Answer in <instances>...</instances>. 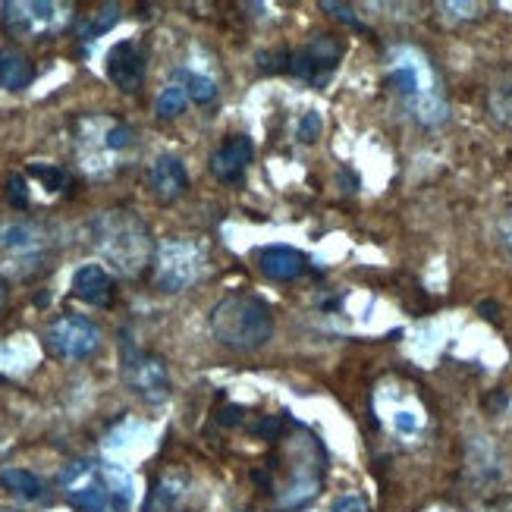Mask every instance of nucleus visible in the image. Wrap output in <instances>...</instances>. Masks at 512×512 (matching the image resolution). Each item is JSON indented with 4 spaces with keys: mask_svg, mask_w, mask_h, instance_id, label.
Returning a JSON list of instances; mask_svg holds the SVG:
<instances>
[{
    "mask_svg": "<svg viewBox=\"0 0 512 512\" xmlns=\"http://www.w3.org/2000/svg\"><path fill=\"white\" fill-rule=\"evenodd\" d=\"M494 512H512V509H494Z\"/></svg>",
    "mask_w": 512,
    "mask_h": 512,
    "instance_id": "31",
    "label": "nucleus"
},
{
    "mask_svg": "<svg viewBox=\"0 0 512 512\" xmlns=\"http://www.w3.org/2000/svg\"><path fill=\"white\" fill-rule=\"evenodd\" d=\"M92 242L104 261H110L120 274L136 277L151 261V233L136 211H104L92 224Z\"/></svg>",
    "mask_w": 512,
    "mask_h": 512,
    "instance_id": "2",
    "label": "nucleus"
},
{
    "mask_svg": "<svg viewBox=\"0 0 512 512\" xmlns=\"http://www.w3.org/2000/svg\"><path fill=\"white\" fill-rule=\"evenodd\" d=\"M189 104V92L180 85V82H170L164 92L158 95V117H164V120H170V117H176V114H183V107Z\"/></svg>",
    "mask_w": 512,
    "mask_h": 512,
    "instance_id": "20",
    "label": "nucleus"
},
{
    "mask_svg": "<svg viewBox=\"0 0 512 512\" xmlns=\"http://www.w3.org/2000/svg\"><path fill=\"white\" fill-rule=\"evenodd\" d=\"M148 186L154 192V198L164 205L176 202V198H183V192L189 189V173L183 167L180 158H173V154H161L158 161L151 164L148 170Z\"/></svg>",
    "mask_w": 512,
    "mask_h": 512,
    "instance_id": "11",
    "label": "nucleus"
},
{
    "mask_svg": "<svg viewBox=\"0 0 512 512\" xmlns=\"http://www.w3.org/2000/svg\"><path fill=\"white\" fill-rule=\"evenodd\" d=\"M261 271L271 280H299L308 271V258L299 249L271 246L261 249Z\"/></svg>",
    "mask_w": 512,
    "mask_h": 512,
    "instance_id": "15",
    "label": "nucleus"
},
{
    "mask_svg": "<svg viewBox=\"0 0 512 512\" xmlns=\"http://www.w3.org/2000/svg\"><path fill=\"white\" fill-rule=\"evenodd\" d=\"M252 158H255L252 139L249 136H230L211 154V173L224 183H236V180H242V173H246Z\"/></svg>",
    "mask_w": 512,
    "mask_h": 512,
    "instance_id": "12",
    "label": "nucleus"
},
{
    "mask_svg": "<svg viewBox=\"0 0 512 512\" xmlns=\"http://www.w3.org/2000/svg\"><path fill=\"white\" fill-rule=\"evenodd\" d=\"M211 333L217 343L236 352H255L261 349L274 333V315L261 299L255 296H227L211 311Z\"/></svg>",
    "mask_w": 512,
    "mask_h": 512,
    "instance_id": "4",
    "label": "nucleus"
},
{
    "mask_svg": "<svg viewBox=\"0 0 512 512\" xmlns=\"http://www.w3.org/2000/svg\"><path fill=\"white\" fill-rule=\"evenodd\" d=\"M7 198H10L13 208H26L29 205V189H26V180H22V176L13 173L7 180Z\"/></svg>",
    "mask_w": 512,
    "mask_h": 512,
    "instance_id": "24",
    "label": "nucleus"
},
{
    "mask_svg": "<svg viewBox=\"0 0 512 512\" xmlns=\"http://www.w3.org/2000/svg\"><path fill=\"white\" fill-rule=\"evenodd\" d=\"M186 497V478L183 475H167L151 487L142 512H176L180 500Z\"/></svg>",
    "mask_w": 512,
    "mask_h": 512,
    "instance_id": "16",
    "label": "nucleus"
},
{
    "mask_svg": "<svg viewBox=\"0 0 512 512\" xmlns=\"http://www.w3.org/2000/svg\"><path fill=\"white\" fill-rule=\"evenodd\" d=\"M333 512H368V503L359 494H346V497H340L337 503H333Z\"/></svg>",
    "mask_w": 512,
    "mask_h": 512,
    "instance_id": "26",
    "label": "nucleus"
},
{
    "mask_svg": "<svg viewBox=\"0 0 512 512\" xmlns=\"http://www.w3.org/2000/svg\"><path fill=\"white\" fill-rule=\"evenodd\" d=\"M7 302H10V286H7V280L0 277V311L7 308Z\"/></svg>",
    "mask_w": 512,
    "mask_h": 512,
    "instance_id": "30",
    "label": "nucleus"
},
{
    "mask_svg": "<svg viewBox=\"0 0 512 512\" xmlns=\"http://www.w3.org/2000/svg\"><path fill=\"white\" fill-rule=\"evenodd\" d=\"M318 132H321V117L315 114V110H308V114L302 117V123H299V139L308 145V142L318 139Z\"/></svg>",
    "mask_w": 512,
    "mask_h": 512,
    "instance_id": "25",
    "label": "nucleus"
},
{
    "mask_svg": "<svg viewBox=\"0 0 512 512\" xmlns=\"http://www.w3.org/2000/svg\"><path fill=\"white\" fill-rule=\"evenodd\" d=\"M48 246V236L38 224H29V220H19V224H7L0 230V249H4L10 258H38Z\"/></svg>",
    "mask_w": 512,
    "mask_h": 512,
    "instance_id": "13",
    "label": "nucleus"
},
{
    "mask_svg": "<svg viewBox=\"0 0 512 512\" xmlns=\"http://www.w3.org/2000/svg\"><path fill=\"white\" fill-rule=\"evenodd\" d=\"M500 239H503V246L509 249V255H512V208L503 214V220H500Z\"/></svg>",
    "mask_w": 512,
    "mask_h": 512,
    "instance_id": "29",
    "label": "nucleus"
},
{
    "mask_svg": "<svg viewBox=\"0 0 512 512\" xmlns=\"http://www.w3.org/2000/svg\"><path fill=\"white\" fill-rule=\"evenodd\" d=\"M324 10H330L337 19H343V22H349V26H359V19H355V13H352V7H346V4H330V0H324L321 4Z\"/></svg>",
    "mask_w": 512,
    "mask_h": 512,
    "instance_id": "27",
    "label": "nucleus"
},
{
    "mask_svg": "<svg viewBox=\"0 0 512 512\" xmlns=\"http://www.w3.org/2000/svg\"><path fill=\"white\" fill-rule=\"evenodd\" d=\"M32 79H35V66L29 63L26 54H19V51L0 54V88L19 92V88H29Z\"/></svg>",
    "mask_w": 512,
    "mask_h": 512,
    "instance_id": "17",
    "label": "nucleus"
},
{
    "mask_svg": "<svg viewBox=\"0 0 512 512\" xmlns=\"http://www.w3.org/2000/svg\"><path fill=\"white\" fill-rule=\"evenodd\" d=\"M60 487L66 500L79 512H129L132 478L120 465L82 459L63 472Z\"/></svg>",
    "mask_w": 512,
    "mask_h": 512,
    "instance_id": "1",
    "label": "nucleus"
},
{
    "mask_svg": "<svg viewBox=\"0 0 512 512\" xmlns=\"http://www.w3.org/2000/svg\"><path fill=\"white\" fill-rule=\"evenodd\" d=\"M0 487H7L10 494L22 500H41L44 497V481L26 469H4L0 472Z\"/></svg>",
    "mask_w": 512,
    "mask_h": 512,
    "instance_id": "18",
    "label": "nucleus"
},
{
    "mask_svg": "<svg viewBox=\"0 0 512 512\" xmlns=\"http://www.w3.org/2000/svg\"><path fill=\"white\" fill-rule=\"evenodd\" d=\"M117 19H120V7L117 4H107L95 13V19H88L85 26H82V38H98L104 35L110 26H117Z\"/></svg>",
    "mask_w": 512,
    "mask_h": 512,
    "instance_id": "22",
    "label": "nucleus"
},
{
    "mask_svg": "<svg viewBox=\"0 0 512 512\" xmlns=\"http://www.w3.org/2000/svg\"><path fill=\"white\" fill-rule=\"evenodd\" d=\"M145 51L139 48L136 41H120L117 48H110L107 54V79L114 82L120 92L132 95L139 92L142 82H145Z\"/></svg>",
    "mask_w": 512,
    "mask_h": 512,
    "instance_id": "10",
    "label": "nucleus"
},
{
    "mask_svg": "<svg viewBox=\"0 0 512 512\" xmlns=\"http://www.w3.org/2000/svg\"><path fill=\"white\" fill-rule=\"evenodd\" d=\"M340 57H343V44L333 35H318V38H311L302 51L293 54L289 70H293L299 79H308V82L321 85L333 70H337Z\"/></svg>",
    "mask_w": 512,
    "mask_h": 512,
    "instance_id": "9",
    "label": "nucleus"
},
{
    "mask_svg": "<svg viewBox=\"0 0 512 512\" xmlns=\"http://www.w3.org/2000/svg\"><path fill=\"white\" fill-rule=\"evenodd\" d=\"M176 82H180L186 92H189V101H198V104H208L217 95V82L211 76H205V73L180 70V73H176Z\"/></svg>",
    "mask_w": 512,
    "mask_h": 512,
    "instance_id": "19",
    "label": "nucleus"
},
{
    "mask_svg": "<svg viewBox=\"0 0 512 512\" xmlns=\"http://www.w3.org/2000/svg\"><path fill=\"white\" fill-rule=\"evenodd\" d=\"M390 82L418 123L434 126L447 117V98H443L440 82L431 70L428 57L421 51L396 48L390 57Z\"/></svg>",
    "mask_w": 512,
    "mask_h": 512,
    "instance_id": "3",
    "label": "nucleus"
},
{
    "mask_svg": "<svg viewBox=\"0 0 512 512\" xmlns=\"http://www.w3.org/2000/svg\"><path fill=\"white\" fill-rule=\"evenodd\" d=\"M280 418H264L261 425H255V434H261V437H271V440H277L280 437Z\"/></svg>",
    "mask_w": 512,
    "mask_h": 512,
    "instance_id": "28",
    "label": "nucleus"
},
{
    "mask_svg": "<svg viewBox=\"0 0 512 512\" xmlns=\"http://www.w3.org/2000/svg\"><path fill=\"white\" fill-rule=\"evenodd\" d=\"M73 22L70 4H48V0H16L4 4V26L19 38H48Z\"/></svg>",
    "mask_w": 512,
    "mask_h": 512,
    "instance_id": "6",
    "label": "nucleus"
},
{
    "mask_svg": "<svg viewBox=\"0 0 512 512\" xmlns=\"http://www.w3.org/2000/svg\"><path fill=\"white\" fill-rule=\"evenodd\" d=\"M123 381L129 384L132 393L142 396L151 406L164 403L170 396V374L164 359L139 349L132 340H123Z\"/></svg>",
    "mask_w": 512,
    "mask_h": 512,
    "instance_id": "7",
    "label": "nucleus"
},
{
    "mask_svg": "<svg viewBox=\"0 0 512 512\" xmlns=\"http://www.w3.org/2000/svg\"><path fill=\"white\" fill-rule=\"evenodd\" d=\"M491 114L497 123L512 129V79H503L491 88Z\"/></svg>",
    "mask_w": 512,
    "mask_h": 512,
    "instance_id": "21",
    "label": "nucleus"
},
{
    "mask_svg": "<svg viewBox=\"0 0 512 512\" xmlns=\"http://www.w3.org/2000/svg\"><path fill=\"white\" fill-rule=\"evenodd\" d=\"M44 340H48V349L57 359L79 362V359H88V355L101 346V330L95 321H88L82 315H66L48 327Z\"/></svg>",
    "mask_w": 512,
    "mask_h": 512,
    "instance_id": "8",
    "label": "nucleus"
},
{
    "mask_svg": "<svg viewBox=\"0 0 512 512\" xmlns=\"http://www.w3.org/2000/svg\"><path fill=\"white\" fill-rule=\"evenodd\" d=\"M32 173L38 176V180L48 186L51 192H60L66 183H70V176H66L60 167H48V164H32Z\"/></svg>",
    "mask_w": 512,
    "mask_h": 512,
    "instance_id": "23",
    "label": "nucleus"
},
{
    "mask_svg": "<svg viewBox=\"0 0 512 512\" xmlns=\"http://www.w3.org/2000/svg\"><path fill=\"white\" fill-rule=\"evenodd\" d=\"M73 293L88 305H110V299H114V277L101 264H85L73 277Z\"/></svg>",
    "mask_w": 512,
    "mask_h": 512,
    "instance_id": "14",
    "label": "nucleus"
},
{
    "mask_svg": "<svg viewBox=\"0 0 512 512\" xmlns=\"http://www.w3.org/2000/svg\"><path fill=\"white\" fill-rule=\"evenodd\" d=\"M205 271V252L192 239H167L154 252V277L164 293H183Z\"/></svg>",
    "mask_w": 512,
    "mask_h": 512,
    "instance_id": "5",
    "label": "nucleus"
}]
</instances>
